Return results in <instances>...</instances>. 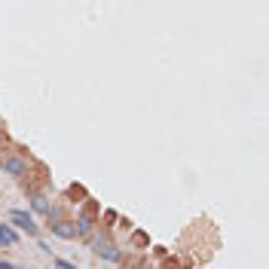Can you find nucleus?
<instances>
[{"instance_id":"nucleus-2","label":"nucleus","mask_w":269,"mask_h":269,"mask_svg":"<svg viewBox=\"0 0 269 269\" xmlns=\"http://www.w3.org/2000/svg\"><path fill=\"white\" fill-rule=\"evenodd\" d=\"M10 220L19 226V229H28V233L34 236L37 233V223H34V217L28 214V211H10Z\"/></svg>"},{"instance_id":"nucleus-4","label":"nucleus","mask_w":269,"mask_h":269,"mask_svg":"<svg viewBox=\"0 0 269 269\" xmlns=\"http://www.w3.org/2000/svg\"><path fill=\"white\" fill-rule=\"evenodd\" d=\"M4 171H7V174H25V171H28V162H25V159H7V162H4Z\"/></svg>"},{"instance_id":"nucleus-5","label":"nucleus","mask_w":269,"mask_h":269,"mask_svg":"<svg viewBox=\"0 0 269 269\" xmlns=\"http://www.w3.org/2000/svg\"><path fill=\"white\" fill-rule=\"evenodd\" d=\"M0 242H4V245H16V242H19V236L13 233V229H10L7 223H4V226H0Z\"/></svg>"},{"instance_id":"nucleus-1","label":"nucleus","mask_w":269,"mask_h":269,"mask_svg":"<svg viewBox=\"0 0 269 269\" xmlns=\"http://www.w3.org/2000/svg\"><path fill=\"white\" fill-rule=\"evenodd\" d=\"M95 254H98V257H104V260H110V263H120V260H123V257H120V251L113 248L107 239H95Z\"/></svg>"},{"instance_id":"nucleus-7","label":"nucleus","mask_w":269,"mask_h":269,"mask_svg":"<svg viewBox=\"0 0 269 269\" xmlns=\"http://www.w3.org/2000/svg\"><path fill=\"white\" fill-rule=\"evenodd\" d=\"M31 205H34V211L49 214V205H46V199H43V196H34V199H31Z\"/></svg>"},{"instance_id":"nucleus-8","label":"nucleus","mask_w":269,"mask_h":269,"mask_svg":"<svg viewBox=\"0 0 269 269\" xmlns=\"http://www.w3.org/2000/svg\"><path fill=\"white\" fill-rule=\"evenodd\" d=\"M0 147H4V138H0Z\"/></svg>"},{"instance_id":"nucleus-3","label":"nucleus","mask_w":269,"mask_h":269,"mask_svg":"<svg viewBox=\"0 0 269 269\" xmlns=\"http://www.w3.org/2000/svg\"><path fill=\"white\" fill-rule=\"evenodd\" d=\"M52 233L61 236V239H73V236H76V226L67 223V220H58V223H52Z\"/></svg>"},{"instance_id":"nucleus-6","label":"nucleus","mask_w":269,"mask_h":269,"mask_svg":"<svg viewBox=\"0 0 269 269\" xmlns=\"http://www.w3.org/2000/svg\"><path fill=\"white\" fill-rule=\"evenodd\" d=\"M76 233H80V236H89V233H92V214H83V217H80V226H76Z\"/></svg>"}]
</instances>
